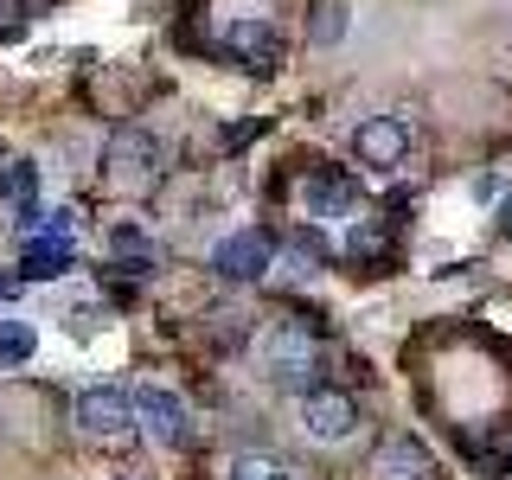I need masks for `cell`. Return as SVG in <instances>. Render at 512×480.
<instances>
[{
    "mask_svg": "<svg viewBox=\"0 0 512 480\" xmlns=\"http://www.w3.org/2000/svg\"><path fill=\"white\" fill-rule=\"evenodd\" d=\"M263 365L282 391H314L320 384V340L308 320H282L276 333L263 340Z\"/></svg>",
    "mask_w": 512,
    "mask_h": 480,
    "instance_id": "1",
    "label": "cell"
},
{
    "mask_svg": "<svg viewBox=\"0 0 512 480\" xmlns=\"http://www.w3.org/2000/svg\"><path fill=\"white\" fill-rule=\"evenodd\" d=\"M160 180V141L148 128H116L103 154V186L109 192H148Z\"/></svg>",
    "mask_w": 512,
    "mask_h": 480,
    "instance_id": "2",
    "label": "cell"
},
{
    "mask_svg": "<svg viewBox=\"0 0 512 480\" xmlns=\"http://www.w3.org/2000/svg\"><path fill=\"white\" fill-rule=\"evenodd\" d=\"M218 52L237 64V71H256V77H269L282 64V32L269 26V20H224L218 26Z\"/></svg>",
    "mask_w": 512,
    "mask_h": 480,
    "instance_id": "3",
    "label": "cell"
},
{
    "mask_svg": "<svg viewBox=\"0 0 512 480\" xmlns=\"http://www.w3.org/2000/svg\"><path fill=\"white\" fill-rule=\"evenodd\" d=\"M77 429L96 442H122L128 429H135V397L122 391V384H90V391H77Z\"/></svg>",
    "mask_w": 512,
    "mask_h": 480,
    "instance_id": "4",
    "label": "cell"
},
{
    "mask_svg": "<svg viewBox=\"0 0 512 480\" xmlns=\"http://www.w3.org/2000/svg\"><path fill=\"white\" fill-rule=\"evenodd\" d=\"M301 429H308V442H352L359 436V404H352L346 391H327V384H314V391H301Z\"/></svg>",
    "mask_w": 512,
    "mask_h": 480,
    "instance_id": "5",
    "label": "cell"
},
{
    "mask_svg": "<svg viewBox=\"0 0 512 480\" xmlns=\"http://www.w3.org/2000/svg\"><path fill=\"white\" fill-rule=\"evenodd\" d=\"M410 141H416L410 116H365L359 128H352V154H359L365 167H378V173L404 167V160H410Z\"/></svg>",
    "mask_w": 512,
    "mask_h": 480,
    "instance_id": "6",
    "label": "cell"
},
{
    "mask_svg": "<svg viewBox=\"0 0 512 480\" xmlns=\"http://www.w3.org/2000/svg\"><path fill=\"white\" fill-rule=\"evenodd\" d=\"M135 429H148L160 448H186L192 442V416L173 391H160V384H141L135 391Z\"/></svg>",
    "mask_w": 512,
    "mask_h": 480,
    "instance_id": "7",
    "label": "cell"
},
{
    "mask_svg": "<svg viewBox=\"0 0 512 480\" xmlns=\"http://www.w3.org/2000/svg\"><path fill=\"white\" fill-rule=\"evenodd\" d=\"M269 263H276V237H269V231H231L212 250V269L224 282H263Z\"/></svg>",
    "mask_w": 512,
    "mask_h": 480,
    "instance_id": "8",
    "label": "cell"
},
{
    "mask_svg": "<svg viewBox=\"0 0 512 480\" xmlns=\"http://www.w3.org/2000/svg\"><path fill=\"white\" fill-rule=\"evenodd\" d=\"M301 199H308V218H352L359 212V180L340 167H314L308 186H301Z\"/></svg>",
    "mask_w": 512,
    "mask_h": 480,
    "instance_id": "9",
    "label": "cell"
},
{
    "mask_svg": "<svg viewBox=\"0 0 512 480\" xmlns=\"http://www.w3.org/2000/svg\"><path fill=\"white\" fill-rule=\"evenodd\" d=\"M20 282H58L64 276V269H71L77 263V244H71V237H20Z\"/></svg>",
    "mask_w": 512,
    "mask_h": 480,
    "instance_id": "10",
    "label": "cell"
},
{
    "mask_svg": "<svg viewBox=\"0 0 512 480\" xmlns=\"http://www.w3.org/2000/svg\"><path fill=\"white\" fill-rule=\"evenodd\" d=\"M378 480H436V455L404 429V436H391L378 448Z\"/></svg>",
    "mask_w": 512,
    "mask_h": 480,
    "instance_id": "11",
    "label": "cell"
},
{
    "mask_svg": "<svg viewBox=\"0 0 512 480\" xmlns=\"http://www.w3.org/2000/svg\"><path fill=\"white\" fill-rule=\"evenodd\" d=\"M0 199L7 205L39 199V167H32V160H0Z\"/></svg>",
    "mask_w": 512,
    "mask_h": 480,
    "instance_id": "12",
    "label": "cell"
},
{
    "mask_svg": "<svg viewBox=\"0 0 512 480\" xmlns=\"http://www.w3.org/2000/svg\"><path fill=\"white\" fill-rule=\"evenodd\" d=\"M224 480H295V468H288L282 455H263V448H250V455L231 461V474Z\"/></svg>",
    "mask_w": 512,
    "mask_h": 480,
    "instance_id": "13",
    "label": "cell"
},
{
    "mask_svg": "<svg viewBox=\"0 0 512 480\" xmlns=\"http://www.w3.org/2000/svg\"><path fill=\"white\" fill-rule=\"evenodd\" d=\"M32 320H0V365H26L32 359Z\"/></svg>",
    "mask_w": 512,
    "mask_h": 480,
    "instance_id": "14",
    "label": "cell"
},
{
    "mask_svg": "<svg viewBox=\"0 0 512 480\" xmlns=\"http://www.w3.org/2000/svg\"><path fill=\"white\" fill-rule=\"evenodd\" d=\"M109 250L122 256H135V269H154V250H148V237H141V224H116V231H109Z\"/></svg>",
    "mask_w": 512,
    "mask_h": 480,
    "instance_id": "15",
    "label": "cell"
},
{
    "mask_svg": "<svg viewBox=\"0 0 512 480\" xmlns=\"http://www.w3.org/2000/svg\"><path fill=\"white\" fill-rule=\"evenodd\" d=\"M346 32V0H327L320 7V20H314V45H333Z\"/></svg>",
    "mask_w": 512,
    "mask_h": 480,
    "instance_id": "16",
    "label": "cell"
},
{
    "mask_svg": "<svg viewBox=\"0 0 512 480\" xmlns=\"http://www.w3.org/2000/svg\"><path fill=\"white\" fill-rule=\"evenodd\" d=\"M346 250L365 263V256H378V250H384V231H378L372 218H359V224H352V237H346Z\"/></svg>",
    "mask_w": 512,
    "mask_h": 480,
    "instance_id": "17",
    "label": "cell"
},
{
    "mask_svg": "<svg viewBox=\"0 0 512 480\" xmlns=\"http://www.w3.org/2000/svg\"><path fill=\"white\" fill-rule=\"evenodd\" d=\"M64 327H71L77 340H90V333H96V308H90V301H77V308L64 314Z\"/></svg>",
    "mask_w": 512,
    "mask_h": 480,
    "instance_id": "18",
    "label": "cell"
},
{
    "mask_svg": "<svg viewBox=\"0 0 512 480\" xmlns=\"http://www.w3.org/2000/svg\"><path fill=\"white\" fill-rule=\"evenodd\" d=\"M20 295V276H0V301H13Z\"/></svg>",
    "mask_w": 512,
    "mask_h": 480,
    "instance_id": "19",
    "label": "cell"
},
{
    "mask_svg": "<svg viewBox=\"0 0 512 480\" xmlns=\"http://www.w3.org/2000/svg\"><path fill=\"white\" fill-rule=\"evenodd\" d=\"M500 231H506V237H512V199H506V212H500Z\"/></svg>",
    "mask_w": 512,
    "mask_h": 480,
    "instance_id": "20",
    "label": "cell"
},
{
    "mask_svg": "<svg viewBox=\"0 0 512 480\" xmlns=\"http://www.w3.org/2000/svg\"><path fill=\"white\" fill-rule=\"evenodd\" d=\"M0 13H7V0H0Z\"/></svg>",
    "mask_w": 512,
    "mask_h": 480,
    "instance_id": "21",
    "label": "cell"
}]
</instances>
